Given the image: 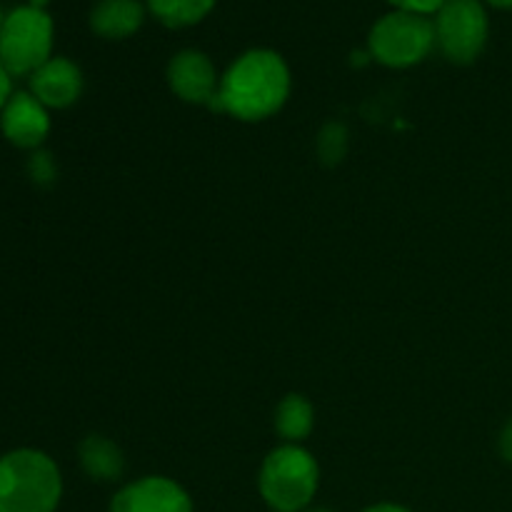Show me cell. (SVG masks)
Segmentation results:
<instances>
[{
    "label": "cell",
    "mask_w": 512,
    "mask_h": 512,
    "mask_svg": "<svg viewBox=\"0 0 512 512\" xmlns=\"http://www.w3.org/2000/svg\"><path fill=\"white\" fill-rule=\"evenodd\" d=\"M288 93L290 73L285 60L273 50H250L220 78L210 108L240 120H263L283 108Z\"/></svg>",
    "instance_id": "6da1fadb"
},
{
    "label": "cell",
    "mask_w": 512,
    "mask_h": 512,
    "mask_svg": "<svg viewBox=\"0 0 512 512\" xmlns=\"http://www.w3.org/2000/svg\"><path fill=\"white\" fill-rule=\"evenodd\" d=\"M63 480L40 450H13L0 458V512H55Z\"/></svg>",
    "instance_id": "7a4b0ae2"
},
{
    "label": "cell",
    "mask_w": 512,
    "mask_h": 512,
    "mask_svg": "<svg viewBox=\"0 0 512 512\" xmlns=\"http://www.w3.org/2000/svg\"><path fill=\"white\" fill-rule=\"evenodd\" d=\"M320 470L313 455L300 445H283L260 468V495L275 512H303L318 490Z\"/></svg>",
    "instance_id": "3957f363"
},
{
    "label": "cell",
    "mask_w": 512,
    "mask_h": 512,
    "mask_svg": "<svg viewBox=\"0 0 512 512\" xmlns=\"http://www.w3.org/2000/svg\"><path fill=\"white\" fill-rule=\"evenodd\" d=\"M53 20L45 10L20 5L0 23V65L8 75H33L50 60Z\"/></svg>",
    "instance_id": "277c9868"
},
{
    "label": "cell",
    "mask_w": 512,
    "mask_h": 512,
    "mask_svg": "<svg viewBox=\"0 0 512 512\" xmlns=\"http://www.w3.org/2000/svg\"><path fill=\"white\" fill-rule=\"evenodd\" d=\"M435 23L428 15L395 10L373 25L368 38L370 55L388 68H410L435 48Z\"/></svg>",
    "instance_id": "5b68a950"
},
{
    "label": "cell",
    "mask_w": 512,
    "mask_h": 512,
    "mask_svg": "<svg viewBox=\"0 0 512 512\" xmlns=\"http://www.w3.org/2000/svg\"><path fill=\"white\" fill-rule=\"evenodd\" d=\"M435 43L453 63H473L488 40V15L480 0H445L435 13Z\"/></svg>",
    "instance_id": "8992f818"
},
{
    "label": "cell",
    "mask_w": 512,
    "mask_h": 512,
    "mask_svg": "<svg viewBox=\"0 0 512 512\" xmlns=\"http://www.w3.org/2000/svg\"><path fill=\"white\" fill-rule=\"evenodd\" d=\"M110 512H193V503L173 480L143 478L115 495Z\"/></svg>",
    "instance_id": "52a82bcc"
},
{
    "label": "cell",
    "mask_w": 512,
    "mask_h": 512,
    "mask_svg": "<svg viewBox=\"0 0 512 512\" xmlns=\"http://www.w3.org/2000/svg\"><path fill=\"white\" fill-rule=\"evenodd\" d=\"M168 83L185 103L210 105L218 95L220 80L208 55L198 50H183L168 65Z\"/></svg>",
    "instance_id": "ba28073f"
},
{
    "label": "cell",
    "mask_w": 512,
    "mask_h": 512,
    "mask_svg": "<svg viewBox=\"0 0 512 512\" xmlns=\"http://www.w3.org/2000/svg\"><path fill=\"white\" fill-rule=\"evenodd\" d=\"M0 130L18 148H38L50 130L48 108L33 93H15L0 113Z\"/></svg>",
    "instance_id": "9c48e42d"
},
{
    "label": "cell",
    "mask_w": 512,
    "mask_h": 512,
    "mask_svg": "<svg viewBox=\"0 0 512 512\" xmlns=\"http://www.w3.org/2000/svg\"><path fill=\"white\" fill-rule=\"evenodd\" d=\"M80 90H83V75L68 58H50L30 75V93L45 108H68L80 98Z\"/></svg>",
    "instance_id": "30bf717a"
},
{
    "label": "cell",
    "mask_w": 512,
    "mask_h": 512,
    "mask_svg": "<svg viewBox=\"0 0 512 512\" xmlns=\"http://www.w3.org/2000/svg\"><path fill=\"white\" fill-rule=\"evenodd\" d=\"M145 8L140 0H100L90 13V28L100 38L120 40L143 25Z\"/></svg>",
    "instance_id": "8fae6325"
},
{
    "label": "cell",
    "mask_w": 512,
    "mask_h": 512,
    "mask_svg": "<svg viewBox=\"0 0 512 512\" xmlns=\"http://www.w3.org/2000/svg\"><path fill=\"white\" fill-rule=\"evenodd\" d=\"M80 465L93 480H118L125 470L123 450L103 435H88L80 443Z\"/></svg>",
    "instance_id": "7c38bea8"
},
{
    "label": "cell",
    "mask_w": 512,
    "mask_h": 512,
    "mask_svg": "<svg viewBox=\"0 0 512 512\" xmlns=\"http://www.w3.org/2000/svg\"><path fill=\"white\" fill-rule=\"evenodd\" d=\"M313 425V405L303 395H288V398H283V403L278 405V413H275V428H278V433L290 445H298L300 440L308 438Z\"/></svg>",
    "instance_id": "4fadbf2b"
},
{
    "label": "cell",
    "mask_w": 512,
    "mask_h": 512,
    "mask_svg": "<svg viewBox=\"0 0 512 512\" xmlns=\"http://www.w3.org/2000/svg\"><path fill=\"white\" fill-rule=\"evenodd\" d=\"M215 0H148V10L168 28H188L213 10Z\"/></svg>",
    "instance_id": "5bb4252c"
},
{
    "label": "cell",
    "mask_w": 512,
    "mask_h": 512,
    "mask_svg": "<svg viewBox=\"0 0 512 512\" xmlns=\"http://www.w3.org/2000/svg\"><path fill=\"white\" fill-rule=\"evenodd\" d=\"M318 153L325 163H340L345 158V153H348V130L340 123L325 125L318 138Z\"/></svg>",
    "instance_id": "9a60e30c"
},
{
    "label": "cell",
    "mask_w": 512,
    "mask_h": 512,
    "mask_svg": "<svg viewBox=\"0 0 512 512\" xmlns=\"http://www.w3.org/2000/svg\"><path fill=\"white\" fill-rule=\"evenodd\" d=\"M388 3H393L398 10H408V13L430 15L438 13L445 5V0H388Z\"/></svg>",
    "instance_id": "2e32d148"
},
{
    "label": "cell",
    "mask_w": 512,
    "mask_h": 512,
    "mask_svg": "<svg viewBox=\"0 0 512 512\" xmlns=\"http://www.w3.org/2000/svg\"><path fill=\"white\" fill-rule=\"evenodd\" d=\"M30 173H33V178L40 180V183H43V180L53 178L55 170H53V163H50V155L48 153L35 155L33 163H30Z\"/></svg>",
    "instance_id": "e0dca14e"
},
{
    "label": "cell",
    "mask_w": 512,
    "mask_h": 512,
    "mask_svg": "<svg viewBox=\"0 0 512 512\" xmlns=\"http://www.w3.org/2000/svg\"><path fill=\"white\" fill-rule=\"evenodd\" d=\"M500 455H503L508 463H512V420L503 428L500 433Z\"/></svg>",
    "instance_id": "ac0fdd59"
},
{
    "label": "cell",
    "mask_w": 512,
    "mask_h": 512,
    "mask_svg": "<svg viewBox=\"0 0 512 512\" xmlns=\"http://www.w3.org/2000/svg\"><path fill=\"white\" fill-rule=\"evenodd\" d=\"M8 100H10V75H8V70L0 65V113H3V108Z\"/></svg>",
    "instance_id": "d6986e66"
},
{
    "label": "cell",
    "mask_w": 512,
    "mask_h": 512,
    "mask_svg": "<svg viewBox=\"0 0 512 512\" xmlns=\"http://www.w3.org/2000/svg\"><path fill=\"white\" fill-rule=\"evenodd\" d=\"M365 512H410V510L408 508H400V505L385 503V505H373V508H368Z\"/></svg>",
    "instance_id": "ffe728a7"
},
{
    "label": "cell",
    "mask_w": 512,
    "mask_h": 512,
    "mask_svg": "<svg viewBox=\"0 0 512 512\" xmlns=\"http://www.w3.org/2000/svg\"><path fill=\"white\" fill-rule=\"evenodd\" d=\"M493 8H503V10H510L512 8V0H488Z\"/></svg>",
    "instance_id": "44dd1931"
},
{
    "label": "cell",
    "mask_w": 512,
    "mask_h": 512,
    "mask_svg": "<svg viewBox=\"0 0 512 512\" xmlns=\"http://www.w3.org/2000/svg\"><path fill=\"white\" fill-rule=\"evenodd\" d=\"M45 3H48V0H30V5H33V8H40V10L45 8Z\"/></svg>",
    "instance_id": "7402d4cb"
},
{
    "label": "cell",
    "mask_w": 512,
    "mask_h": 512,
    "mask_svg": "<svg viewBox=\"0 0 512 512\" xmlns=\"http://www.w3.org/2000/svg\"><path fill=\"white\" fill-rule=\"evenodd\" d=\"M303 512H333V510H325V508H318V510H303Z\"/></svg>",
    "instance_id": "603a6c76"
},
{
    "label": "cell",
    "mask_w": 512,
    "mask_h": 512,
    "mask_svg": "<svg viewBox=\"0 0 512 512\" xmlns=\"http://www.w3.org/2000/svg\"><path fill=\"white\" fill-rule=\"evenodd\" d=\"M0 23H3V15H0Z\"/></svg>",
    "instance_id": "cb8c5ba5"
}]
</instances>
